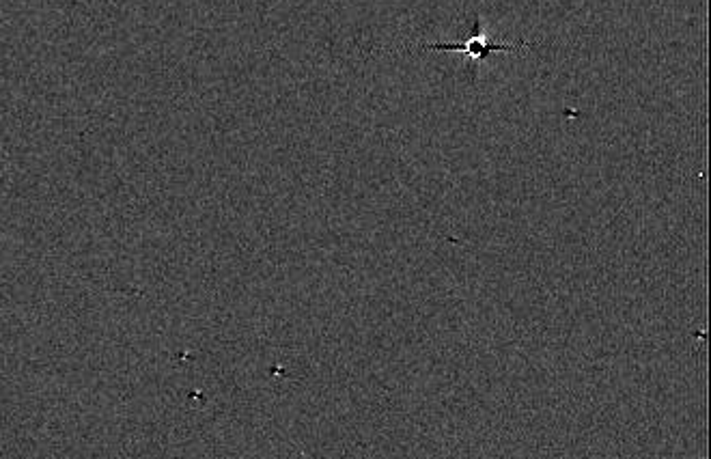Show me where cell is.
<instances>
[{"instance_id": "1", "label": "cell", "mask_w": 711, "mask_h": 459, "mask_svg": "<svg viewBox=\"0 0 711 459\" xmlns=\"http://www.w3.org/2000/svg\"><path fill=\"white\" fill-rule=\"evenodd\" d=\"M431 50H444V52H466V57L472 59H487L492 52H520L522 48H533V44L528 41H518V44H490L485 37V29L481 18L474 22V33L466 41V44H431Z\"/></svg>"}]
</instances>
